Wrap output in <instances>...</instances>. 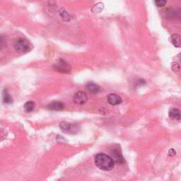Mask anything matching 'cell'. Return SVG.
Masks as SVG:
<instances>
[{
    "label": "cell",
    "instance_id": "obj_1",
    "mask_svg": "<svg viewBox=\"0 0 181 181\" xmlns=\"http://www.w3.org/2000/svg\"><path fill=\"white\" fill-rule=\"evenodd\" d=\"M113 159L111 156L105 154H99L95 158V164L98 168L103 171H111L114 167Z\"/></svg>",
    "mask_w": 181,
    "mask_h": 181
},
{
    "label": "cell",
    "instance_id": "obj_2",
    "mask_svg": "<svg viewBox=\"0 0 181 181\" xmlns=\"http://www.w3.org/2000/svg\"><path fill=\"white\" fill-rule=\"evenodd\" d=\"M14 46L16 50L20 53H26V52L29 51L30 49L29 42L23 38L16 39L14 43Z\"/></svg>",
    "mask_w": 181,
    "mask_h": 181
},
{
    "label": "cell",
    "instance_id": "obj_3",
    "mask_svg": "<svg viewBox=\"0 0 181 181\" xmlns=\"http://www.w3.org/2000/svg\"><path fill=\"white\" fill-rule=\"evenodd\" d=\"M59 128H60L61 131L65 134H70V135H74L79 131V128H78L77 125L74 124H71L66 122H62L59 124Z\"/></svg>",
    "mask_w": 181,
    "mask_h": 181
},
{
    "label": "cell",
    "instance_id": "obj_4",
    "mask_svg": "<svg viewBox=\"0 0 181 181\" xmlns=\"http://www.w3.org/2000/svg\"><path fill=\"white\" fill-rule=\"evenodd\" d=\"M54 67L57 71L62 73H69L71 70L70 65L66 62L64 60V59H59L55 65H54Z\"/></svg>",
    "mask_w": 181,
    "mask_h": 181
},
{
    "label": "cell",
    "instance_id": "obj_5",
    "mask_svg": "<svg viewBox=\"0 0 181 181\" xmlns=\"http://www.w3.org/2000/svg\"><path fill=\"white\" fill-rule=\"evenodd\" d=\"M74 102L77 104L83 105L86 103L88 101V96L87 94L85 92L83 91H78L77 92L74 94L73 98Z\"/></svg>",
    "mask_w": 181,
    "mask_h": 181
},
{
    "label": "cell",
    "instance_id": "obj_6",
    "mask_svg": "<svg viewBox=\"0 0 181 181\" xmlns=\"http://www.w3.org/2000/svg\"><path fill=\"white\" fill-rule=\"evenodd\" d=\"M111 158L114 162H116V163H120V164L125 163V159H124V157L123 156L121 152L119 151V150L113 149V151H111Z\"/></svg>",
    "mask_w": 181,
    "mask_h": 181
},
{
    "label": "cell",
    "instance_id": "obj_7",
    "mask_svg": "<svg viewBox=\"0 0 181 181\" xmlns=\"http://www.w3.org/2000/svg\"><path fill=\"white\" fill-rule=\"evenodd\" d=\"M108 101L112 106H117L122 103V99L120 96L115 94H111L108 95Z\"/></svg>",
    "mask_w": 181,
    "mask_h": 181
},
{
    "label": "cell",
    "instance_id": "obj_8",
    "mask_svg": "<svg viewBox=\"0 0 181 181\" xmlns=\"http://www.w3.org/2000/svg\"><path fill=\"white\" fill-rule=\"evenodd\" d=\"M47 108L52 111H62L65 108V104L61 101H53L47 106Z\"/></svg>",
    "mask_w": 181,
    "mask_h": 181
},
{
    "label": "cell",
    "instance_id": "obj_9",
    "mask_svg": "<svg viewBox=\"0 0 181 181\" xmlns=\"http://www.w3.org/2000/svg\"><path fill=\"white\" fill-rule=\"evenodd\" d=\"M86 89L90 93H93V94H97V93H99L101 90V87L98 84L93 82L88 83L86 84Z\"/></svg>",
    "mask_w": 181,
    "mask_h": 181
},
{
    "label": "cell",
    "instance_id": "obj_10",
    "mask_svg": "<svg viewBox=\"0 0 181 181\" xmlns=\"http://www.w3.org/2000/svg\"><path fill=\"white\" fill-rule=\"evenodd\" d=\"M169 117L173 120H180V111L177 108H173L169 111Z\"/></svg>",
    "mask_w": 181,
    "mask_h": 181
},
{
    "label": "cell",
    "instance_id": "obj_11",
    "mask_svg": "<svg viewBox=\"0 0 181 181\" xmlns=\"http://www.w3.org/2000/svg\"><path fill=\"white\" fill-rule=\"evenodd\" d=\"M2 99H3V102L4 103L10 104L13 102L12 97L9 94L7 90H4L3 93H2Z\"/></svg>",
    "mask_w": 181,
    "mask_h": 181
},
{
    "label": "cell",
    "instance_id": "obj_12",
    "mask_svg": "<svg viewBox=\"0 0 181 181\" xmlns=\"http://www.w3.org/2000/svg\"><path fill=\"white\" fill-rule=\"evenodd\" d=\"M171 42L175 47H180L181 44V38L180 35L178 34H173L171 36Z\"/></svg>",
    "mask_w": 181,
    "mask_h": 181
},
{
    "label": "cell",
    "instance_id": "obj_13",
    "mask_svg": "<svg viewBox=\"0 0 181 181\" xmlns=\"http://www.w3.org/2000/svg\"><path fill=\"white\" fill-rule=\"evenodd\" d=\"M103 9H104V4L101 3V2H99V3L95 4V5L92 7L91 11L93 13L98 14V13L101 12V11L103 10Z\"/></svg>",
    "mask_w": 181,
    "mask_h": 181
},
{
    "label": "cell",
    "instance_id": "obj_14",
    "mask_svg": "<svg viewBox=\"0 0 181 181\" xmlns=\"http://www.w3.org/2000/svg\"><path fill=\"white\" fill-rule=\"evenodd\" d=\"M35 108V103L33 101H28L24 105V110L26 113H30L32 112Z\"/></svg>",
    "mask_w": 181,
    "mask_h": 181
},
{
    "label": "cell",
    "instance_id": "obj_15",
    "mask_svg": "<svg viewBox=\"0 0 181 181\" xmlns=\"http://www.w3.org/2000/svg\"><path fill=\"white\" fill-rule=\"evenodd\" d=\"M59 14H60L62 18H63L65 21H70L71 19L70 14L64 9H61L60 10H59Z\"/></svg>",
    "mask_w": 181,
    "mask_h": 181
},
{
    "label": "cell",
    "instance_id": "obj_16",
    "mask_svg": "<svg viewBox=\"0 0 181 181\" xmlns=\"http://www.w3.org/2000/svg\"><path fill=\"white\" fill-rule=\"evenodd\" d=\"M166 14H167V17L168 18H173L174 17L175 14H176V11L173 10L172 9H168L167 10H166Z\"/></svg>",
    "mask_w": 181,
    "mask_h": 181
},
{
    "label": "cell",
    "instance_id": "obj_17",
    "mask_svg": "<svg viewBox=\"0 0 181 181\" xmlns=\"http://www.w3.org/2000/svg\"><path fill=\"white\" fill-rule=\"evenodd\" d=\"M166 2H167L166 0H155L156 5L159 7L164 6L166 4Z\"/></svg>",
    "mask_w": 181,
    "mask_h": 181
},
{
    "label": "cell",
    "instance_id": "obj_18",
    "mask_svg": "<svg viewBox=\"0 0 181 181\" xmlns=\"http://www.w3.org/2000/svg\"><path fill=\"white\" fill-rule=\"evenodd\" d=\"M5 44H6L5 40H4V38L2 36V35H0V50L4 48V47L5 46Z\"/></svg>",
    "mask_w": 181,
    "mask_h": 181
},
{
    "label": "cell",
    "instance_id": "obj_19",
    "mask_svg": "<svg viewBox=\"0 0 181 181\" xmlns=\"http://www.w3.org/2000/svg\"><path fill=\"white\" fill-rule=\"evenodd\" d=\"M173 65H174L175 66H173V65H172V69H173V70L175 71V72H176V71H178V70H179V68H180V66H179V65H178L177 63L176 62H174V63H173Z\"/></svg>",
    "mask_w": 181,
    "mask_h": 181
},
{
    "label": "cell",
    "instance_id": "obj_20",
    "mask_svg": "<svg viewBox=\"0 0 181 181\" xmlns=\"http://www.w3.org/2000/svg\"><path fill=\"white\" fill-rule=\"evenodd\" d=\"M175 154H176V152L174 151V150L173 149H171V150H169V156H174V155H175Z\"/></svg>",
    "mask_w": 181,
    "mask_h": 181
}]
</instances>
